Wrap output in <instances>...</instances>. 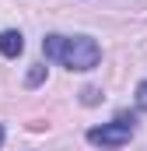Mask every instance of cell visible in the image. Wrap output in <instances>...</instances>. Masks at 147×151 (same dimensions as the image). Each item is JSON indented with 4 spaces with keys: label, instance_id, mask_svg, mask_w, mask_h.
I'll use <instances>...</instances> for the list:
<instances>
[{
    "label": "cell",
    "instance_id": "6da1fadb",
    "mask_svg": "<svg viewBox=\"0 0 147 151\" xmlns=\"http://www.w3.org/2000/svg\"><path fill=\"white\" fill-rule=\"evenodd\" d=\"M98 60H102V49H98L95 39L74 35V39L63 42V53H60L63 67H70V70H91V67H98Z\"/></svg>",
    "mask_w": 147,
    "mask_h": 151
},
{
    "label": "cell",
    "instance_id": "7a4b0ae2",
    "mask_svg": "<svg viewBox=\"0 0 147 151\" xmlns=\"http://www.w3.org/2000/svg\"><path fill=\"white\" fill-rule=\"evenodd\" d=\"M130 137H133V119H126V116L88 130V141H91V144H102V148H119V144H126Z\"/></svg>",
    "mask_w": 147,
    "mask_h": 151
},
{
    "label": "cell",
    "instance_id": "3957f363",
    "mask_svg": "<svg viewBox=\"0 0 147 151\" xmlns=\"http://www.w3.org/2000/svg\"><path fill=\"white\" fill-rule=\"evenodd\" d=\"M21 49H25L21 32H14V28L0 32V53H4V56H21Z\"/></svg>",
    "mask_w": 147,
    "mask_h": 151
},
{
    "label": "cell",
    "instance_id": "277c9868",
    "mask_svg": "<svg viewBox=\"0 0 147 151\" xmlns=\"http://www.w3.org/2000/svg\"><path fill=\"white\" fill-rule=\"evenodd\" d=\"M63 42H67L63 35H46V42H42V53H46V60H60V53H63Z\"/></svg>",
    "mask_w": 147,
    "mask_h": 151
},
{
    "label": "cell",
    "instance_id": "5b68a950",
    "mask_svg": "<svg viewBox=\"0 0 147 151\" xmlns=\"http://www.w3.org/2000/svg\"><path fill=\"white\" fill-rule=\"evenodd\" d=\"M137 109H147V81L137 84Z\"/></svg>",
    "mask_w": 147,
    "mask_h": 151
},
{
    "label": "cell",
    "instance_id": "8992f818",
    "mask_svg": "<svg viewBox=\"0 0 147 151\" xmlns=\"http://www.w3.org/2000/svg\"><path fill=\"white\" fill-rule=\"evenodd\" d=\"M81 102H84V106H95V102H98V88H84V91H81Z\"/></svg>",
    "mask_w": 147,
    "mask_h": 151
},
{
    "label": "cell",
    "instance_id": "52a82bcc",
    "mask_svg": "<svg viewBox=\"0 0 147 151\" xmlns=\"http://www.w3.org/2000/svg\"><path fill=\"white\" fill-rule=\"evenodd\" d=\"M42 77H46V67H32L28 70V84H39Z\"/></svg>",
    "mask_w": 147,
    "mask_h": 151
},
{
    "label": "cell",
    "instance_id": "ba28073f",
    "mask_svg": "<svg viewBox=\"0 0 147 151\" xmlns=\"http://www.w3.org/2000/svg\"><path fill=\"white\" fill-rule=\"evenodd\" d=\"M0 144H4V127H0Z\"/></svg>",
    "mask_w": 147,
    "mask_h": 151
}]
</instances>
